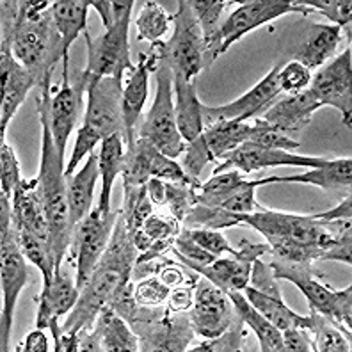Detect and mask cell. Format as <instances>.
I'll return each instance as SVG.
<instances>
[{"instance_id":"6da1fadb","label":"cell","mask_w":352,"mask_h":352,"mask_svg":"<svg viewBox=\"0 0 352 352\" xmlns=\"http://www.w3.org/2000/svg\"><path fill=\"white\" fill-rule=\"evenodd\" d=\"M138 256L139 251L120 212L107 250L96 263L95 271L91 272L87 283L82 287L74 309L66 315L63 335H78L95 326L100 309L109 305L112 296L132 279Z\"/></svg>"},{"instance_id":"7a4b0ae2","label":"cell","mask_w":352,"mask_h":352,"mask_svg":"<svg viewBox=\"0 0 352 352\" xmlns=\"http://www.w3.org/2000/svg\"><path fill=\"white\" fill-rule=\"evenodd\" d=\"M50 78L39 86L38 114L41 123V160H39V184L43 190L45 208H47L50 245L56 256L57 271L63 269V260L72 248L74 228L69 221L68 184H66L65 157L57 151L50 130Z\"/></svg>"},{"instance_id":"3957f363","label":"cell","mask_w":352,"mask_h":352,"mask_svg":"<svg viewBox=\"0 0 352 352\" xmlns=\"http://www.w3.org/2000/svg\"><path fill=\"white\" fill-rule=\"evenodd\" d=\"M52 2L22 0L11 50L16 60L38 80V89L52 78L57 63L63 60V39L50 13Z\"/></svg>"},{"instance_id":"277c9868","label":"cell","mask_w":352,"mask_h":352,"mask_svg":"<svg viewBox=\"0 0 352 352\" xmlns=\"http://www.w3.org/2000/svg\"><path fill=\"white\" fill-rule=\"evenodd\" d=\"M123 77H103L87 87V107L77 132L72 157L66 162V176L77 171V166L87 159L103 139L114 133L125 135L123 111ZM126 141V139H125Z\"/></svg>"},{"instance_id":"5b68a950","label":"cell","mask_w":352,"mask_h":352,"mask_svg":"<svg viewBox=\"0 0 352 352\" xmlns=\"http://www.w3.org/2000/svg\"><path fill=\"white\" fill-rule=\"evenodd\" d=\"M239 226H251L263 239L279 236L296 244L314 248L324 253L338 241L347 230H351V221H322L311 215L288 214V212L269 210L262 208L254 214L236 215Z\"/></svg>"},{"instance_id":"8992f818","label":"cell","mask_w":352,"mask_h":352,"mask_svg":"<svg viewBox=\"0 0 352 352\" xmlns=\"http://www.w3.org/2000/svg\"><path fill=\"white\" fill-rule=\"evenodd\" d=\"M133 0H114V25L98 38H91L89 30L84 32L87 45V65L82 69L87 87L103 77H123L125 72H133L130 57L129 29L132 23Z\"/></svg>"},{"instance_id":"52a82bcc","label":"cell","mask_w":352,"mask_h":352,"mask_svg":"<svg viewBox=\"0 0 352 352\" xmlns=\"http://www.w3.org/2000/svg\"><path fill=\"white\" fill-rule=\"evenodd\" d=\"M175 25L173 36L168 41H157L150 52L159 65H168L173 74H178L187 80H196L205 66V38L198 18L190 8V0H180L178 9L171 16Z\"/></svg>"},{"instance_id":"ba28073f","label":"cell","mask_w":352,"mask_h":352,"mask_svg":"<svg viewBox=\"0 0 352 352\" xmlns=\"http://www.w3.org/2000/svg\"><path fill=\"white\" fill-rule=\"evenodd\" d=\"M27 258L18 244L11 223V199L0 194V283H2V315H0V351H9L18 297L27 283Z\"/></svg>"},{"instance_id":"9c48e42d","label":"cell","mask_w":352,"mask_h":352,"mask_svg":"<svg viewBox=\"0 0 352 352\" xmlns=\"http://www.w3.org/2000/svg\"><path fill=\"white\" fill-rule=\"evenodd\" d=\"M153 105L138 130V138L146 139L160 153L169 159H178L185 151V141L176 126L175 114V87H173V69L168 65H160L155 72Z\"/></svg>"},{"instance_id":"30bf717a","label":"cell","mask_w":352,"mask_h":352,"mask_svg":"<svg viewBox=\"0 0 352 352\" xmlns=\"http://www.w3.org/2000/svg\"><path fill=\"white\" fill-rule=\"evenodd\" d=\"M120 212H105L95 206L75 228L72 250L75 258V285L78 290L87 283L91 272L103 256L111 242Z\"/></svg>"},{"instance_id":"8fae6325","label":"cell","mask_w":352,"mask_h":352,"mask_svg":"<svg viewBox=\"0 0 352 352\" xmlns=\"http://www.w3.org/2000/svg\"><path fill=\"white\" fill-rule=\"evenodd\" d=\"M320 107H335L342 121L351 129L352 114V48L347 47L340 56L315 69L308 86Z\"/></svg>"},{"instance_id":"7c38bea8","label":"cell","mask_w":352,"mask_h":352,"mask_svg":"<svg viewBox=\"0 0 352 352\" xmlns=\"http://www.w3.org/2000/svg\"><path fill=\"white\" fill-rule=\"evenodd\" d=\"M292 13L306 16L311 11L299 2H288V0H251V2H244L221 23L219 34H217L221 56L239 39L250 34L251 30L265 25L276 18Z\"/></svg>"},{"instance_id":"4fadbf2b","label":"cell","mask_w":352,"mask_h":352,"mask_svg":"<svg viewBox=\"0 0 352 352\" xmlns=\"http://www.w3.org/2000/svg\"><path fill=\"white\" fill-rule=\"evenodd\" d=\"M265 253H269L267 242L265 244L242 242L241 250H236L235 253L230 254L228 258H215L214 262L208 263V265L190 262V260L178 256V254H175V258L180 263H184L185 267H189L190 271L198 272L199 276L212 281L221 290L230 292V290H244L250 285L251 269H253L254 260H258Z\"/></svg>"},{"instance_id":"5bb4252c","label":"cell","mask_w":352,"mask_h":352,"mask_svg":"<svg viewBox=\"0 0 352 352\" xmlns=\"http://www.w3.org/2000/svg\"><path fill=\"white\" fill-rule=\"evenodd\" d=\"M235 317V308L228 292L199 276L194 285V302L189 320L194 333L203 338H215L228 329Z\"/></svg>"},{"instance_id":"9a60e30c","label":"cell","mask_w":352,"mask_h":352,"mask_svg":"<svg viewBox=\"0 0 352 352\" xmlns=\"http://www.w3.org/2000/svg\"><path fill=\"white\" fill-rule=\"evenodd\" d=\"M327 162L324 157H309V155H297L294 151L271 150V148L256 146L253 142L245 141L241 146L226 153L217 164L212 175H219L223 171L236 169V171L250 173L260 171L267 168H281V166H292V168H320Z\"/></svg>"},{"instance_id":"2e32d148","label":"cell","mask_w":352,"mask_h":352,"mask_svg":"<svg viewBox=\"0 0 352 352\" xmlns=\"http://www.w3.org/2000/svg\"><path fill=\"white\" fill-rule=\"evenodd\" d=\"M281 65L283 63H278L256 86L251 87L245 95L239 96L233 102L224 103L219 107L203 105V125H214L217 121H248L262 114L267 107H271L272 102L281 95L278 82Z\"/></svg>"},{"instance_id":"e0dca14e","label":"cell","mask_w":352,"mask_h":352,"mask_svg":"<svg viewBox=\"0 0 352 352\" xmlns=\"http://www.w3.org/2000/svg\"><path fill=\"white\" fill-rule=\"evenodd\" d=\"M84 93H87V82L82 69L75 74L72 82L69 75H63V86L52 95L50 103V130L56 148L65 157L69 135L77 129V123L84 111ZM84 120V118H82Z\"/></svg>"},{"instance_id":"ac0fdd59","label":"cell","mask_w":352,"mask_h":352,"mask_svg":"<svg viewBox=\"0 0 352 352\" xmlns=\"http://www.w3.org/2000/svg\"><path fill=\"white\" fill-rule=\"evenodd\" d=\"M78 294L80 290L75 285V279L60 269L56 271L52 283L43 287L38 297L39 306L36 314V327L50 331L56 352H60V336H63L60 317H65L74 309Z\"/></svg>"},{"instance_id":"d6986e66","label":"cell","mask_w":352,"mask_h":352,"mask_svg":"<svg viewBox=\"0 0 352 352\" xmlns=\"http://www.w3.org/2000/svg\"><path fill=\"white\" fill-rule=\"evenodd\" d=\"M78 351L135 352L139 351V338L125 318L111 305H105L100 309L95 326L78 333Z\"/></svg>"},{"instance_id":"ffe728a7","label":"cell","mask_w":352,"mask_h":352,"mask_svg":"<svg viewBox=\"0 0 352 352\" xmlns=\"http://www.w3.org/2000/svg\"><path fill=\"white\" fill-rule=\"evenodd\" d=\"M11 223L16 232L34 233L50 242L47 208L38 176L32 180L22 178L14 189L11 198Z\"/></svg>"},{"instance_id":"44dd1931","label":"cell","mask_w":352,"mask_h":352,"mask_svg":"<svg viewBox=\"0 0 352 352\" xmlns=\"http://www.w3.org/2000/svg\"><path fill=\"white\" fill-rule=\"evenodd\" d=\"M0 75H2V114H0V139L6 138L18 107L27 98L32 87H38L34 75L27 72L9 47H0Z\"/></svg>"},{"instance_id":"7402d4cb","label":"cell","mask_w":352,"mask_h":352,"mask_svg":"<svg viewBox=\"0 0 352 352\" xmlns=\"http://www.w3.org/2000/svg\"><path fill=\"white\" fill-rule=\"evenodd\" d=\"M194 329L190 326L189 311L184 314H166L155 320L151 326L139 333V351L153 352H182L189 351L192 344Z\"/></svg>"},{"instance_id":"603a6c76","label":"cell","mask_w":352,"mask_h":352,"mask_svg":"<svg viewBox=\"0 0 352 352\" xmlns=\"http://www.w3.org/2000/svg\"><path fill=\"white\" fill-rule=\"evenodd\" d=\"M159 60L151 54H139V60L133 72H130L129 82L123 87V98H121V111H123V123H125L126 146H132L138 139V121L144 109L148 98V86H150V75L159 69Z\"/></svg>"},{"instance_id":"cb8c5ba5","label":"cell","mask_w":352,"mask_h":352,"mask_svg":"<svg viewBox=\"0 0 352 352\" xmlns=\"http://www.w3.org/2000/svg\"><path fill=\"white\" fill-rule=\"evenodd\" d=\"M271 267L276 279H287V281L296 285L308 299L309 308L333 320V301H335L333 292H335V288H329L320 281V274L315 271L314 265L305 267L283 262V260H274Z\"/></svg>"},{"instance_id":"d4e9b609","label":"cell","mask_w":352,"mask_h":352,"mask_svg":"<svg viewBox=\"0 0 352 352\" xmlns=\"http://www.w3.org/2000/svg\"><path fill=\"white\" fill-rule=\"evenodd\" d=\"M320 109L315 96L309 89L301 91L297 95H287L276 98L271 107L262 112L260 120L267 121L279 132L288 133L306 126L311 121V116Z\"/></svg>"},{"instance_id":"484cf974","label":"cell","mask_w":352,"mask_h":352,"mask_svg":"<svg viewBox=\"0 0 352 352\" xmlns=\"http://www.w3.org/2000/svg\"><path fill=\"white\" fill-rule=\"evenodd\" d=\"M340 41H342V29L338 25L314 23L306 30L302 43L296 48L290 60H297L309 72H314L333 59L340 47Z\"/></svg>"},{"instance_id":"4316f807","label":"cell","mask_w":352,"mask_h":352,"mask_svg":"<svg viewBox=\"0 0 352 352\" xmlns=\"http://www.w3.org/2000/svg\"><path fill=\"white\" fill-rule=\"evenodd\" d=\"M100 178L98 153L93 151L86 159L84 166L72 176H66L68 184V205H69V221L72 228L78 226L86 215L95 208L93 206V196H95L96 182Z\"/></svg>"},{"instance_id":"83f0119b","label":"cell","mask_w":352,"mask_h":352,"mask_svg":"<svg viewBox=\"0 0 352 352\" xmlns=\"http://www.w3.org/2000/svg\"><path fill=\"white\" fill-rule=\"evenodd\" d=\"M89 0H57L52 2L50 13L63 39V75H69V48L80 32L87 30Z\"/></svg>"},{"instance_id":"f1b7e54d","label":"cell","mask_w":352,"mask_h":352,"mask_svg":"<svg viewBox=\"0 0 352 352\" xmlns=\"http://www.w3.org/2000/svg\"><path fill=\"white\" fill-rule=\"evenodd\" d=\"M269 184H308L324 190L351 189L352 184V159L327 160L320 168H314L302 175L294 176H267L260 178V185Z\"/></svg>"},{"instance_id":"f546056e","label":"cell","mask_w":352,"mask_h":352,"mask_svg":"<svg viewBox=\"0 0 352 352\" xmlns=\"http://www.w3.org/2000/svg\"><path fill=\"white\" fill-rule=\"evenodd\" d=\"M173 87H175V114L176 126L185 142L194 141L205 130L203 125V103L196 95L194 80H187L178 74H173Z\"/></svg>"},{"instance_id":"4dcf8cb0","label":"cell","mask_w":352,"mask_h":352,"mask_svg":"<svg viewBox=\"0 0 352 352\" xmlns=\"http://www.w3.org/2000/svg\"><path fill=\"white\" fill-rule=\"evenodd\" d=\"M244 296L248 297V301L254 306V308L274 324L278 329H288V327H305V329H311V317H305V315L296 314L294 309L288 308L285 305L281 294H271L256 290L251 285L242 290Z\"/></svg>"},{"instance_id":"1f68e13d","label":"cell","mask_w":352,"mask_h":352,"mask_svg":"<svg viewBox=\"0 0 352 352\" xmlns=\"http://www.w3.org/2000/svg\"><path fill=\"white\" fill-rule=\"evenodd\" d=\"M233 302L235 314L244 320V324L253 331L260 344L262 352H283V338H281V329L269 322L244 296L242 290H230L228 292Z\"/></svg>"},{"instance_id":"d6a6232c","label":"cell","mask_w":352,"mask_h":352,"mask_svg":"<svg viewBox=\"0 0 352 352\" xmlns=\"http://www.w3.org/2000/svg\"><path fill=\"white\" fill-rule=\"evenodd\" d=\"M251 132H253V123L248 121H217L214 125L205 126L199 139L210 155L212 162H215L248 141Z\"/></svg>"},{"instance_id":"836d02e7","label":"cell","mask_w":352,"mask_h":352,"mask_svg":"<svg viewBox=\"0 0 352 352\" xmlns=\"http://www.w3.org/2000/svg\"><path fill=\"white\" fill-rule=\"evenodd\" d=\"M126 141L123 133H114L111 138L103 139L98 151V166L100 176H102V192H100L98 205L102 210L111 212V194L114 182L123 171L125 162V148Z\"/></svg>"},{"instance_id":"e575fe53","label":"cell","mask_w":352,"mask_h":352,"mask_svg":"<svg viewBox=\"0 0 352 352\" xmlns=\"http://www.w3.org/2000/svg\"><path fill=\"white\" fill-rule=\"evenodd\" d=\"M311 338L315 352H351V331L311 309Z\"/></svg>"},{"instance_id":"d590c367","label":"cell","mask_w":352,"mask_h":352,"mask_svg":"<svg viewBox=\"0 0 352 352\" xmlns=\"http://www.w3.org/2000/svg\"><path fill=\"white\" fill-rule=\"evenodd\" d=\"M14 232H16V230H14ZM16 239L23 256H25L30 263H34V265L38 267L39 272L43 274V287H48L57 271L56 256H54L50 242L41 239L39 235H34V233L29 232H16Z\"/></svg>"},{"instance_id":"8d00e7d4","label":"cell","mask_w":352,"mask_h":352,"mask_svg":"<svg viewBox=\"0 0 352 352\" xmlns=\"http://www.w3.org/2000/svg\"><path fill=\"white\" fill-rule=\"evenodd\" d=\"M180 232L182 223H178L173 215L151 214L138 232L132 233V241L139 253H144L155 242L176 239Z\"/></svg>"},{"instance_id":"74e56055","label":"cell","mask_w":352,"mask_h":352,"mask_svg":"<svg viewBox=\"0 0 352 352\" xmlns=\"http://www.w3.org/2000/svg\"><path fill=\"white\" fill-rule=\"evenodd\" d=\"M169 23H171V16L166 13V9L159 2L155 0L144 2L135 18V27L139 32L138 38L141 41H150L151 45L162 41L164 36L168 34Z\"/></svg>"},{"instance_id":"f35d334b","label":"cell","mask_w":352,"mask_h":352,"mask_svg":"<svg viewBox=\"0 0 352 352\" xmlns=\"http://www.w3.org/2000/svg\"><path fill=\"white\" fill-rule=\"evenodd\" d=\"M239 226L236 221V214L217 208V206H206V205H196L190 208L187 217L182 223V228L192 230V228H206V230H226V228Z\"/></svg>"},{"instance_id":"ab89813d","label":"cell","mask_w":352,"mask_h":352,"mask_svg":"<svg viewBox=\"0 0 352 352\" xmlns=\"http://www.w3.org/2000/svg\"><path fill=\"white\" fill-rule=\"evenodd\" d=\"M245 324L239 315L235 314L232 324L228 326L224 333L215 338H205V342L196 347H189L190 352H239L242 351L245 342Z\"/></svg>"},{"instance_id":"60d3db41","label":"cell","mask_w":352,"mask_h":352,"mask_svg":"<svg viewBox=\"0 0 352 352\" xmlns=\"http://www.w3.org/2000/svg\"><path fill=\"white\" fill-rule=\"evenodd\" d=\"M301 6L309 11H317L318 14L331 20V25H338L340 29H347V36L351 39L352 23V2L351 0H301Z\"/></svg>"},{"instance_id":"b9f144b4","label":"cell","mask_w":352,"mask_h":352,"mask_svg":"<svg viewBox=\"0 0 352 352\" xmlns=\"http://www.w3.org/2000/svg\"><path fill=\"white\" fill-rule=\"evenodd\" d=\"M250 142L256 144V146L262 148H271V150H285V151H294L297 148H301V144L297 141H294L290 135L279 132L274 126L269 125L267 121L263 120H254L253 123V132H251Z\"/></svg>"},{"instance_id":"7bdbcfd3","label":"cell","mask_w":352,"mask_h":352,"mask_svg":"<svg viewBox=\"0 0 352 352\" xmlns=\"http://www.w3.org/2000/svg\"><path fill=\"white\" fill-rule=\"evenodd\" d=\"M196 190L198 187L187 184H175V182H166V203L169 206V212L178 223H184L187 214L196 205Z\"/></svg>"},{"instance_id":"ee69618b","label":"cell","mask_w":352,"mask_h":352,"mask_svg":"<svg viewBox=\"0 0 352 352\" xmlns=\"http://www.w3.org/2000/svg\"><path fill=\"white\" fill-rule=\"evenodd\" d=\"M171 288L164 285L157 276H148L144 279H139L138 285L133 287V296L139 306L144 308H157V306H166Z\"/></svg>"},{"instance_id":"f6af8a7d","label":"cell","mask_w":352,"mask_h":352,"mask_svg":"<svg viewBox=\"0 0 352 352\" xmlns=\"http://www.w3.org/2000/svg\"><path fill=\"white\" fill-rule=\"evenodd\" d=\"M256 187H260V178H256V180H248V184L242 189H239L230 198L224 199L217 208H223V210L232 212V214L236 215L260 212L263 206L258 205L256 201Z\"/></svg>"},{"instance_id":"bcb514c9","label":"cell","mask_w":352,"mask_h":352,"mask_svg":"<svg viewBox=\"0 0 352 352\" xmlns=\"http://www.w3.org/2000/svg\"><path fill=\"white\" fill-rule=\"evenodd\" d=\"M309 80H311V72L297 60H288L279 68L278 82L281 93L297 95V93L308 89Z\"/></svg>"},{"instance_id":"7dc6e473","label":"cell","mask_w":352,"mask_h":352,"mask_svg":"<svg viewBox=\"0 0 352 352\" xmlns=\"http://www.w3.org/2000/svg\"><path fill=\"white\" fill-rule=\"evenodd\" d=\"M20 182H22V175H20L16 155H14L13 148L6 142V139H2V144H0V187H2V192L0 194H4L11 199Z\"/></svg>"},{"instance_id":"c3c4849f","label":"cell","mask_w":352,"mask_h":352,"mask_svg":"<svg viewBox=\"0 0 352 352\" xmlns=\"http://www.w3.org/2000/svg\"><path fill=\"white\" fill-rule=\"evenodd\" d=\"M190 241H194L198 245H201L203 250L208 253L215 254V256H223V254H233L236 250H233L230 242L226 241V236L223 235L221 230H206V228H182Z\"/></svg>"},{"instance_id":"681fc988","label":"cell","mask_w":352,"mask_h":352,"mask_svg":"<svg viewBox=\"0 0 352 352\" xmlns=\"http://www.w3.org/2000/svg\"><path fill=\"white\" fill-rule=\"evenodd\" d=\"M333 320L344 329L351 331L352 326V287L349 285L347 288L335 290L333 292Z\"/></svg>"},{"instance_id":"f907efd6","label":"cell","mask_w":352,"mask_h":352,"mask_svg":"<svg viewBox=\"0 0 352 352\" xmlns=\"http://www.w3.org/2000/svg\"><path fill=\"white\" fill-rule=\"evenodd\" d=\"M283 338V352H311L314 351V338L311 333L305 327H288L281 331Z\"/></svg>"},{"instance_id":"816d5d0a","label":"cell","mask_w":352,"mask_h":352,"mask_svg":"<svg viewBox=\"0 0 352 352\" xmlns=\"http://www.w3.org/2000/svg\"><path fill=\"white\" fill-rule=\"evenodd\" d=\"M320 262H340L347 263V267L352 265V230H347L344 235L340 236L329 250L324 251L318 258Z\"/></svg>"},{"instance_id":"f5cc1de1","label":"cell","mask_w":352,"mask_h":352,"mask_svg":"<svg viewBox=\"0 0 352 352\" xmlns=\"http://www.w3.org/2000/svg\"><path fill=\"white\" fill-rule=\"evenodd\" d=\"M194 302V287L184 285V287L171 288L168 302H166V311L168 314H184L192 308Z\"/></svg>"},{"instance_id":"db71d44e","label":"cell","mask_w":352,"mask_h":352,"mask_svg":"<svg viewBox=\"0 0 352 352\" xmlns=\"http://www.w3.org/2000/svg\"><path fill=\"white\" fill-rule=\"evenodd\" d=\"M317 219L322 221H351L352 219V196L351 192H347L342 203L336 205L335 208H331L327 212H318V214H314Z\"/></svg>"},{"instance_id":"11a10c76","label":"cell","mask_w":352,"mask_h":352,"mask_svg":"<svg viewBox=\"0 0 352 352\" xmlns=\"http://www.w3.org/2000/svg\"><path fill=\"white\" fill-rule=\"evenodd\" d=\"M45 329H39L36 327L34 331H30L27 335L25 342H23L22 347H18L16 351L20 352H48V338L43 333Z\"/></svg>"},{"instance_id":"9f6ffc18","label":"cell","mask_w":352,"mask_h":352,"mask_svg":"<svg viewBox=\"0 0 352 352\" xmlns=\"http://www.w3.org/2000/svg\"><path fill=\"white\" fill-rule=\"evenodd\" d=\"M89 6L95 9L96 13L100 14L103 23V29L109 30L114 25V9H112V2L109 0H91Z\"/></svg>"},{"instance_id":"6f0895ef","label":"cell","mask_w":352,"mask_h":352,"mask_svg":"<svg viewBox=\"0 0 352 352\" xmlns=\"http://www.w3.org/2000/svg\"><path fill=\"white\" fill-rule=\"evenodd\" d=\"M146 190L153 206L166 203V182L164 180H160V178H150L146 184Z\"/></svg>"}]
</instances>
